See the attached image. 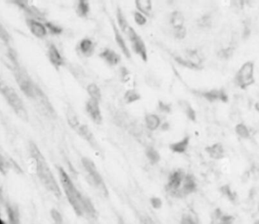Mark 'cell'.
<instances>
[{
  "instance_id": "obj_1",
  "label": "cell",
  "mask_w": 259,
  "mask_h": 224,
  "mask_svg": "<svg viewBox=\"0 0 259 224\" xmlns=\"http://www.w3.org/2000/svg\"><path fill=\"white\" fill-rule=\"evenodd\" d=\"M58 173L63 193L74 213L78 217H85L87 219H95L97 216V212L92 201L79 191L70 176L67 174V172L63 168H58Z\"/></svg>"
},
{
  "instance_id": "obj_2",
  "label": "cell",
  "mask_w": 259,
  "mask_h": 224,
  "mask_svg": "<svg viewBox=\"0 0 259 224\" xmlns=\"http://www.w3.org/2000/svg\"><path fill=\"white\" fill-rule=\"evenodd\" d=\"M29 153L34 165L35 172L42 185L56 197L61 198L63 194L62 188L60 187L58 181L56 180V177L54 175L43 153H41L37 145L33 141L29 143Z\"/></svg>"
},
{
  "instance_id": "obj_3",
  "label": "cell",
  "mask_w": 259,
  "mask_h": 224,
  "mask_svg": "<svg viewBox=\"0 0 259 224\" xmlns=\"http://www.w3.org/2000/svg\"><path fill=\"white\" fill-rule=\"evenodd\" d=\"M10 60L12 62V71L14 75L15 80L19 85V89L21 90L25 96L29 97L30 99L34 100L36 96V90L38 85L33 81V79L30 77L28 73L20 66L19 61L16 59L14 53H10Z\"/></svg>"
},
{
  "instance_id": "obj_4",
  "label": "cell",
  "mask_w": 259,
  "mask_h": 224,
  "mask_svg": "<svg viewBox=\"0 0 259 224\" xmlns=\"http://www.w3.org/2000/svg\"><path fill=\"white\" fill-rule=\"evenodd\" d=\"M0 94L20 119L25 121L28 119L29 116L26 106L24 105L22 99L19 97V94L15 91L12 87L10 86L6 82L0 81Z\"/></svg>"
},
{
  "instance_id": "obj_5",
  "label": "cell",
  "mask_w": 259,
  "mask_h": 224,
  "mask_svg": "<svg viewBox=\"0 0 259 224\" xmlns=\"http://www.w3.org/2000/svg\"><path fill=\"white\" fill-rule=\"evenodd\" d=\"M81 161L82 167L88 175L89 183L91 184L93 187H96L97 190L100 191L102 194L108 195L107 187L95 162L89 157H82Z\"/></svg>"
},
{
  "instance_id": "obj_6",
  "label": "cell",
  "mask_w": 259,
  "mask_h": 224,
  "mask_svg": "<svg viewBox=\"0 0 259 224\" xmlns=\"http://www.w3.org/2000/svg\"><path fill=\"white\" fill-rule=\"evenodd\" d=\"M234 82L241 90H246L255 82V63L248 60L241 66L235 75Z\"/></svg>"
},
{
  "instance_id": "obj_7",
  "label": "cell",
  "mask_w": 259,
  "mask_h": 224,
  "mask_svg": "<svg viewBox=\"0 0 259 224\" xmlns=\"http://www.w3.org/2000/svg\"><path fill=\"white\" fill-rule=\"evenodd\" d=\"M186 173L187 172L183 169L178 168L176 170H174L173 172H170V174L168 175L165 188H166L167 194H169L171 197L179 199L180 191L182 188Z\"/></svg>"
},
{
  "instance_id": "obj_8",
  "label": "cell",
  "mask_w": 259,
  "mask_h": 224,
  "mask_svg": "<svg viewBox=\"0 0 259 224\" xmlns=\"http://www.w3.org/2000/svg\"><path fill=\"white\" fill-rule=\"evenodd\" d=\"M13 4H16L19 9L22 10L23 12L26 15V19H37L42 22H46V13L41 8L34 5L33 3L28 1H14Z\"/></svg>"
},
{
  "instance_id": "obj_9",
  "label": "cell",
  "mask_w": 259,
  "mask_h": 224,
  "mask_svg": "<svg viewBox=\"0 0 259 224\" xmlns=\"http://www.w3.org/2000/svg\"><path fill=\"white\" fill-rule=\"evenodd\" d=\"M197 95L204 98L205 100L215 103V102H222V103H228L229 96L223 89H212L208 90H200L197 91Z\"/></svg>"
},
{
  "instance_id": "obj_10",
  "label": "cell",
  "mask_w": 259,
  "mask_h": 224,
  "mask_svg": "<svg viewBox=\"0 0 259 224\" xmlns=\"http://www.w3.org/2000/svg\"><path fill=\"white\" fill-rule=\"evenodd\" d=\"M116 17H117V23H118L119 30L121 31V33L125 34L129 40L137 34V32L134 30L133 27L130 25V23L126 19V15L121 8H117Z\"/></svg>"
},
{
  "instance_id": "obj_11",
  "label": "cell",
  "mask_w": 259,
  "mask_h": 224,
  "mask_svg": "<svg viewBox=\"0 0 259 224\" xmlns=\"http://www.w3.org/2000/svg\"><path fill=\"white\" fill-rule=\"evenodd\" d=\"M197 187H198V184H197L195 176L190 172H187L184 180H183V183H182V188L180 191L179 199L186 198L194 193H195L197 191Z\"/></svg>"
},
{
  "instance_id": "obj_12",
  "label": "cell",
  "mask_w": 259,
  "mask_h": 224,
  "mask_svg": "<svg viewBox=\"0 0 259 224\" xmlns=\"http://www.w3.org/2000/svg\"><path fill=\"white\" fill-rule=\"evenodd\" d=\"M34 101L37 103V105L40 106L41 111L44 112L45 115L48 116H54L56 114L55 109L51 105L50 101L48 100L47 95L44 93V91L41 90L40 86H38L37 90H36V96L34 98Z\"/></svg>"
},
{
  "instance_id": "obj_13",
  "label": "cell",
  "mask_w": 259,
  "mask_h": 224,
  "mask_svg": "<svg viewBox=\"0 0 259 224\" xmlns=\"http://www.w3.org/2000/svg\"><path fill=\"white\" fill-rule=\"evenodd\" d=\"M130 47L131 49L137 56H139L141 60L144 62L148 61V52H147V48L143 41V39L140 37V35L138 34H136L134 37L130 39Z\"/></svg>"
},
{
  "instance_id": "obj_14",
  "label": "cell",
  "mask_w": 259,
  "mask_h": 224,
  "mask_svg": "<svg viewBox=\"0 0 259 224\" xmlns=\"http://www.w3.org/2000/svg\"><path fill=\"white\" fill-rule=\"evenodd\" d=\"M85 111L93 123L101 124L103 122V115L101 112L100 103L89 99L86 102Z\"/></svg>"
},
{
  "instance_id": "obj_15",
  "label": "cell",
  "mask_w": 259,
  "mask_h": 224,
  "mask_svg": "<svg viewBox=\"0 0 259 224\" xmlns=\"http://www.w3.org/2000/svg\"><path fill=\"white\" fill-rule=\"evenodd\" d=\"M111 28L113 31V34H114V39H115L116 43L119 47V49L122 51L123 55L126 56L127 59H130L131 58V55H130V50L129 47L126 43L125 38L123 36V34L121 31L119 30L118 25H116V23L111 20Z\"/></svg>"
},
{
  "instance_id": "obj_16",
  "label": "cell",
  "mask_w": 259,
  "mask_h": 224,
  "mask_svg": "<svg viewBox=\"0 0 259 224\" xmlns=\"http://www.w3.org/2000/svg\"><path fill=\"white\" fill-rule=\"evenodd\" d=\"M48 58L50 63L52 64L53 67H55L57 70H59L61 67L64 66L65 60L62 54L59 51L58 48L55 44L50 43L48 47Z\"/></svg>"
},
{
  "instance_id": "obj_17",
  "label": "cell",
  "mask_w": 259,
  "mask_h": 224,
  "mask_svg": "<svg viewBox=\"0 0 259 224\" xmlns=\"http://www.w3.org/2000/svg\"><path fill=\"white\" fill-rule=\"evenodd\" d=\"M26 21L30 32L34 34L35 37L39 39H44L45 37H47L48 32L44 22L33 19H26Z\"/></svg>"
},
{
  "instance_id": "obj_18",
  "label": "cell",
  "mask_w": 259,
  "mask_h": 224,
  "mask_svg": "<svg viewBox=\"0 0 259 224\" xmlns=\"http://www.w3.org/2000/svg\"><path fill=\"white\" fill-rule=\"evenodd\" d=\"M99 58L104 60L105 63L111 66V67H114L120 63L121 61V56L119 54L116 52L114 49H110V48H105L103 49L100 53H99Z\"/></svg>"
},
{
  "instance_id": "obj_19",
  "label": "cell",
  "mask_w": 259,
  "mask_h": 224,
  "mask_svg": "<svg viewBox=\"0 0 259 224\" xmlns=\"http://www.w3.org/2000/svg\"><path fill=\"white\" fill-rule=\"evenodd\" d=\"M78 52L84 57H91L96 50V43L90 38H83L78 42Z\"/></svg>"
},
{
  "instance_id": "obj_20",
  "label": "cell",
  "mask_w": 259,
  "mask_h": 224,
  "mask_svg": "<svg viewBox=\"0 0 259 224\" xmlns=\"http://www.w3.org/2000/svg\"><path fill=\"white\" fill-rule=\"evenodd\" d=\"M76 132L82 139H84L86 142L88 143L89 146L92 147L93 149H97L98 148V144H97L96 138L93 134L92 131L90 130V128L87 124L82 123L81 126L78 128Z\"/></svg>"
},
{
  "instance_id": "obj_21",
  "label": "cell",
  "mask_w": 259,
  "mask_h": 224,
  "mask_svg": "<svg viewBox=\"0 0 259 224\" xmlns=\"http://www.w3.org/2000/svg\"><path fill=\"white\" fill-rule=\"evenodd\" d=\"M205 152L209 157L215 161H220L225 157V149L222 143H215L207 146L205 148Z\"/></svg>"
},
{
  "instance_id": "obj_22",
  "label": "cell",
  "mask_w": 259,
  "mask_h": 224,
  "mask_svg": "<svg viewBox=\"0 0 259 224\" xmlns=\"http://www.w3.org/2000/svg\"><path fill=\"white\" fill-rule=\"evenodd\" d=\"M4 207L7 215L9 224H20V214L19 208L12 202L4 201Z\"/></svg>"
},
{
  "instance_id": "obj_23",
  "label": "cell",
  "mask_w": 259,
  "mask_h": 224,
  "mask_svg": "<svg viewBox=\"0 0 259 224\" xmlns=\"http://www.w3.org/2000/svg\"><path fill=\"white\" fill-rule=\"evenodd\" d=\"M189 144H190V136H185L182 139L171 143L169 145V149L171 152L177 154H183L187 153L189 149Z\"/></svg>"
},
{
  "instance_id": "obj_24",
  "label": "cell",
  "mask_w": 259,
  "mask_h": 224,
  "mask_svg": "<svg viewBox=\"0 0 259 224\" xmlns=\"http://www.w3.org/2000/svg\"><path fill=\"white\" fill-rule=\"evenodd\" d=\"M144 123L149 131H157L161 125V118L158 114L147 113L144 116Z\"/></svg>"
},
{
  "instance_id": "obj_25",
  "label": "cell",
  "mask_w": 259,
  "mask_h": 224,
  "mask_svg": "<svg viewBox=\"0 0 259 224\" xmlns=\"http://www.w3.org/2000/svg\"><path fill=\"white\" fill-rule=\"evenodd\" d=\"M179 105L182 109V112L185 114V116L189 118L190 121L192 122H195L196 121L197 115L195 110L194 109L192 105L189 103V101H187L185 99H181L179 101Z\"/></svg>"
},
{
  "instance_id": "obj_26",
  "label": "cell",
  "mask_w": 259,
  "mask_h": 224,
  "mask_svg": "<svg viewBox=\"0 0 259 224\" xmlns=\"http://www.w3.org/2000/svg\"><path fill=\"white\" fill-rule=\"evenodd\" d=\"M187 60L191 61L192 63L196 65L198 67H202L203 68V58L200 55V52L197 49H189L185 51V56H184Z\"/></svg>"
},
{
  "instance_id": "obj_27",
  "label": "cell",
  "mask_w": 259,
  "mask_h": 224,
  "mask_svg": "<svg viewBox=\"0 0 259 224\" xmlns=\"http://www.w3.org/2000/svg\"><path fill=\"white\" fill-rule=\"evenodd\" d=\"M169 24L172 26V29L185 26H184L185 25L184 14L182 13V11H178V10L172 11L170 16H169Z\"/></svg>"
},
{
  "instance_id": "obj_28",
  "label": "cell",
  "mask_w": 259,
  "mask_h": 224,
  "mask_svg": "<svg viewBox=\"0 0 259 224\" xmlns=\"http://www.w3.org/2000/svg\"><path fill=\"white\" fill-rule=\"evenodd\" d=\"M135 6L137 11L144 14L146 18L151 16L152 11V2L151 0H136Z\"/></svg>"
},
{
  "instance_id": "obj_29",
  "label": "cell",
  "mask_w": 259,
  "mask_h": 224,
  "mask_svg": "<svg viewBox=\"0 0 259 224\" xmlns=\"http://www.w3.org/2000/svg\"><path fill=\"white\" fill-rule=\"evenodd\" d=\"M90 12V4L87 0H79L75 5V13L80 18H87Z\"/></svg>"
},
{
  "instance_id": "obj_30",
  "label": "cell",
  "mask_w": 259,
  "mask_h": 224,
  "mask_svg": "<svg viewBox=\"0 0 259 224\" xmlns=\"http://www.w3.org/2000/svg\"><path fill=\"white\" fill-rule=\"evenodd\" d=\"M141 95L137 90H135L133 88H130L126 90L125 94H124V101L126 105H132L134 103L140 101Z\"/></svg>"
},
{
  "instance_id": "obj_31",
  "label": "cell",
  "mask_w": 259,
  "mask_h": 224,
  "mask_svg": "<svg viewBox=\"0 0 259 224\" xmlns=\"http://www.w3.org/2000/svg\"><path fill=\"white\" fill-rule=\"evenodd\" d=\"M214 222L215 224H234L232 216L223 213L222 210L216 209L214 213Z\"/></svg>"
},
{
  "instance_id": "obj_32",
  "label": "cell",
  "mask_w": 259,
  "mask_h": 224,
  "mask_svg": "<svg viewBox=\"0 0 259 224\" xmlns=\"http://www.w3.org/2000/svg\"><path fill=\"white\" fill-rule=\"evenodd\" d=\"M145 157L148 160L150 164L156 165L159 163L161 160V156L159 151L153 146H147L144 150Z\"/></svg>"
},
{
  "instance_id": "obj_33",
  "label": "cell",
  "mask_w": 259,
  "mask_h": 224,
  "mask_svg": "<svg viewBox=\"0 0 259 224\" xmlns=\"http://www.w3.org/2000/svg\"><path fill=\"white\" fill-rule=\"evenodd\" d=\"M87 93L89 95V99L94 101L101 103L102 101V91H101L99 86L96 83H89V85L86 88Z\"/></svg>"
},
{
  "instance_id": "obj_34",
  "label": "cell",
  "mask_w": 259,
  "mask_h": 224,
  "mask_svg": "<svg viewBox=\"0 0 259 224\" xmlns=\"http://www.w3.org/2000/svg\"><path fill=\"white\" fill-rule=\"evenodd\" d=\"M66 116H67V121L68 125L70 126L74 131H77L78 128L81 126L82 123L80 122L79 117H78L76 113L74 110L72 109H67V113H66Z\"/></svg>"
},
{
  "instance_id": "obj_35",
  "label": "cell",
  "mask_w": 259,
  "mask_h": 224,
  "mask_svg": "<svg viewBox=\"0 0 259 224\" xmlns=\"http://www.w3.org/2000/svg\"><path fill=\"white\" fill-rule=\"evenodd\" d=\"M173 57H174V60H175V62L179 64V65H181L183 67L189 68V69H191V70H200V69H202V67H198L196 65L192 63L191 61L187 60L184 56H176L175 55Z\"/></svg>"
},
{
  "instance_id": "obj_36",
  "label": "cell",
  "mask_w": 259,
  "mask_h": 224,
  "mask_svg": "<svg viewBox=\"0 0 259 224\" xmlns=\"http://www.w3.org/2000/svg\"><path fill=\"white\" fill-rule=\"evenodd\" d=\"M235 132L242 139H248L251 138V131L245 123H237L235 127Z\"/></svg>"
},
{
  "instance_id": "obj_37",
  "label": "cell",
  "mask_w": 259,
  "mask_h": 224,
  "mask_svg": "<svg viewBox=\"0 0 259 224\" xmlns=\"http://www.w3.org/2000/svg\"><path fill=\"white\" fill-rule=\"evenodd\" d=\"M12 168H13V161L8 160L7 158L0 152V172L3 174H6Z\"/></svg>"
},
{
  "instance_id": "obj_38",
  "label": "cell",
  "mask_w": 259,
  "mask_h": 224,
  "mask_svg": "<svg viewBox=\"0 0 259 224\" xmlns=\"http://www.w3.org/2000/svg\"><path fill=\"white\" fill-rule=\"evenodd\" d=\"M44 23L48 34H52V35H60V34H63V28L59 25H57L52 21H48V20Z\"/></svg>"
},
{
  "instance_id": "obj_39",
  "label": "cell",
  "mask_w": 259,
  "mask_h": 224,
  "mask_svg": "<svg viewBox=\"0 0 259 224\" xmlns=\"http://www.w3.org/2000/svg\"><path fill=\"white\" fill-rule=\"evenodd\" d=\"M119 77H120L121 82L126 83V84L131 82V80L133 78V76L131 75V72L130 71L129 69L125 66H122L119 68Z\"/></svg>"
},
{
  "instance_id": "obj_40",
  "label": "cell",
  "mask_w": 259,
  "mask_h": 224,
  "mask_svg": "<svg viewBox=\"0 0 259 224\" xmlns=\"http://www.w3.org/2000/svg\"><path fill=\"white\" fill-rule=\"evenodd\" d=\"M157 111L162 114H170L173 111V107L169 103L159 100L157 103Z\"/></svg>"
},
{
  "instance_id": "obj_41",
  "label": "cell",
  "mask_w": 259,
  "mask_h": 224,
  "mask_svg": "<svg viewBox=\"0 0 259 224\" xmlns=\"http://www.w3.org/2000/svg\"><path fill=\"white\" fill-rule=\"evenodd\" d=\"M11 35L9 34V32L5 29L3 24L0 22V41L4 44H9L11 42Z\"/></svg>"
},
{
  "instance_id": "obj_42",
  "label": "cell",
  "mask_w": 259,
  "mask_h": 224,
  "mask_svg": "<svg viewBox=\"0 0 259 224\" xmlns=\"http://www.w3.org/2000/svg\"><path fill=\"white\" fill-rule=\"evenodd\" d=\"M187 34H188V31L186 26H182V27H179V28H174L173 29V35L176 40L179 41H182L184 40L187 37Z\"/></svg>"
},
{
  "instance_id": "obj_43",
  "label": "cell",
  "mask_w": 259,
  "mask_h": 224,
  "mask_svg": "<svg viewBox=\"0 0 259 224\" xmlns=\"http://www.w3.org/2000/svg\"><path fill=\"white\" fill-rule=\"evenodd\" d=\"M132 14H133L134 21L137 24V26H143L144 25H146L147 18L144 14H142L141 12L137 11V10L134 11L132 12Z\"/></svg>"
},
{
  "instance_id": "obj_44",
  "label": "cell",
  "mask_w": 259,
  "mask_h": 224,
  "mask_svg": "<svg viewBox=\"0 0 259 224\" xmlns=\"http://www.w3.org/2000/svg\"><path fill=\"white\" fill-rule=\"evenodd\" d=\"M50 216L55 224H63V217L59 210L56 209H51Z\"/></svg>"
},
{
  "instance_id": "obj_45",
  "label": "cell",
  "mask_w": 259,
  "mask_h": 224,
  "mask_svg": "<svg viewBox=\"0 0 259 224\" xmlns=\"http://www.w3.org/2000/svg\"><path fill=\"white\" fill-rule=\"evenodd\" d=\"M212 19L209 15H204L199 19L198 25L202 28H209L211 26Z\"/></svg>"
},
{
  "instance_id": "obj_46",
  "label": "cell",
  "mask_w": 259,
  "mask_h": 224,
  "mask_svg": "<svg viewBox=\"0 0 259 224\" xmlns=\"http://www.w3.org/2000/svg\"><path fill=\"white\" fill-rule=\"evenodd\" d=\"M180 224H197L194 217L190 214H184L181 218Z\"/></svg>"
},
{
  "instance_id": "obj_47",
  "label": "cell",
  "mask_w": 259,
  "mask_h": 224,
  "mask_svg": "<svg viewBox=\"0 0 259 224\" xmlns=\"http://www.w3.org/2000/svg\"><path fill=\"white\" fill-rule=\"evenodd\" d=\"M150 202H151V205L152 206L153 209H160V208L162 207V205H163L162 200L159 198V197H157V196H153V197L150 199Z\"/></svg>"
},
{
  "instance_id": "obj_48",
  "label": "cell",
  "mask_w": 259,
  "mask_h": 224,
  "mask_svg": "<svg viewBox=\"0 0 259 224\" xmlns=\"http://www.w3.org/2000/svg\"><path fill=\"white\" fill-rule=\"evenodd\" d=\"M160 127L162 129V131H167L169 128H170V125L168 124V123H164L160 125Z\"/></svg>"
},
{
  "instance_id": "obj_49",
  "label": "cell",
  "mask_w": 259,
  "mask_h": 224,
  "mask_svg": "<svg viewBox=\"0 0 259 224\" xmlns=\"http://www.w3.org/2000/svg\"><path fill=\"white\" fill-rule=\"evenodd\" d=\"M255 110L259 113V103H256Z\"/></svg>"
},
{
  "instance_id": "obj_50",
  "label": "cell",
  "mask_w": 259,
  "mask_h": 224,
  "mask_svg": "<svg viewBox=\"0 0 259 224\" xmlns=\"http://www.w3.org/2000/svg\"><path fill=\"white\" fill-rule=\"evenodd\" d=\"M0 224H6L4 223V221L2 220V218L0 217Z\"/></svg>"
},
{
  "instance_id": "obj_51",
  "label": "cell",
  "mask_w": 259,
  "mask_h": 224,
  "mask_svg": "<svg viewBox=\"0 0 259 224\" xmlns=\"http://www.w3.org/2000/svg\"><path fill=\"white\" fill-rule=\"evenodd\" d=\"M254 224H259V219H258V220H256L255 223H254Z\"/></svg>"
}]
</instances>
